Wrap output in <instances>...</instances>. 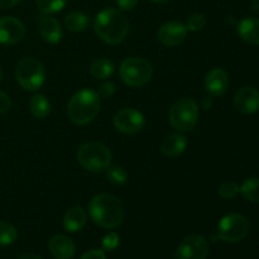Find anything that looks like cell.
<instances>
[{
  "instance_id": "32",
  "label": "cell",
  "mask_w": 259,
  "mask_h": 259,
  "mask_svg": "<svg viewBox=\"0 0 259 259\" xmlns=\"http://www.w3.org/2000/svg\"><path fill=\"white\" fill-rule=\"evenodd\" d=\"M80 259H106V255L103 250L93 249L90 252H86Z\"/></svg>"
},
{
  "instance_id": "31",
  "label": "cell",
  "mask_w": 259,
  "mask_h": 259,
  "mask_svg": "<svg viewBox=\"0 0 259 259\" xmlns=\"http://www.w3.org/2000/svg\"><path fill=\"white\" fill-rule=\"evenodd\" d=\"M10 106H12V101H10L9 96L5 93L0 91V114H4L9 111Z\"/></svg>"
},
{
  "instance_id": "18",
  "label": "cell",
  "mask_w": 259,
  "mask_h": 259,
  "mask_svg": "<svg viewBox=\"0 0 259 259\" xmlns=\"http://www.w3.org/2000/svg\"><path fill=\"white\" fill-rule=\"evenodd\" d=\"M238 34L249 45H259V19L247 17L238 24Z\"/></svg>"
},
{
  "instance_id": "7",
  "label": "cell",
  "mask_w": 259,
  "mask_h": 259,
  "mask_svg": "<svg viewBox=\"0 0 259 259\" xmlns=\"http://www.w3.org/2000/svg\"><path fill=\"white\" fill-rule=\"evenodd\" d=\"M15 77H17L18 83L25 91H35L45 82V66L34 57L23 58L17 66Z\"/></svg>"
},
{
  "instance_id": "1",
  "label": "cell",
  "mask_w": 259,
  "mask_h": 259,
  "mask_svg": "<svg viewBox=\"0 0 259 259\" xmlns=\"http://www.w3.org/2000/svg\"><path fill=\"white\" fill-rule=\"evenodd\" d=\"M94 28L101 40L109 45H119L128 35L129 20L120 10L108 8L96 15Z\"/></svg>"
},
{
  "instance_id": "13",
  "label": "cell",
  "mask_w": 259,
  "mask_h": 259,
  "mask_svg": "<svg viewBox=\"0 0 259 259\" xmlns=\"http://www.w3.org/2000/svg\"><path fill=\"white\" fill-rule=\"evenodd\" d=\"M234 105L243 114L257 113L259 110V91L250 86L239 89L234 95Z\"/></svg>"
},
{
  "instance_id": "4",
  "label": "cell",
  "mask_w": 259,
  "mask_h": 259,
  "mask_svg": "<svg viewBox=\"0 0 259 259\" xmlns=\"http://www.w3.org/2000/svg\"><path fill=\"white\" fill-rule=\"evenodd\" d=\"M77 162L86 171L103 172L110 166L111 152L105 144L89 142L77 151Z\"/></svg>"
},
{
  "instance_id": "27",
  "label": "cell",
  "mask_w": 259,
  "mask_h": 259,
  "mask_svg": "<svg viewBox=\"0 0 259 259\" xmlns=\"http://www.w3.org/2000/svg\"><path fill=\"white\" fill-rule=\"evenodd\" d=\"M206 24V19H205V15L201 13H194V14L190 15L186 20L187 30H191V32H199Z\"/></svg>"
},
{
  "instance_id": "24",
  "label": "cell",
  "mask_w": 259,
  "mask_h": 259,
  "mask_svg": "<svg viewBox=\"0 0 259 259\" xmlns=\"http://www.w3.org/2000/svg\"><path fill=\"white\" fill-rule=\"evenodd\" d=\"M18 232L14 225L7 222H0V247H7L17 240Z\"/></svg>"
},
{
  "instance_id": "16",
  "label": "cell",
  "mask_w": 259,
  "mask_h": 259,
  "mask_svg": "<svg viewBox=\"0 0 259 259\" xmlns=\"http://www.w3.org/2000/svg\"><path fill=\"white\" fill-rule=\"evenodd\" d=\"M48 247H50L51 253L56 259H72L75 255V244L66 235H55L50 240Z\"/></svg>"
},
{
  "instance_id": "25",
  "label": "cell",
  "mask_w": 259,
  "mask_h": 259,
  "mask_svg": "<svg viewBox=\"0 0 259 259\" xmlns=\"http://www.w3.org/2000/svg\"><path fill=\"white\" fill-rule=\"evenodd\" d=\"M43 14H53L65 8L67 0H35Z\"/></svg>"
},
{
  "instance_id": "21",
  "label": "cell",
  "mask_w": 259,
  "mask_h": 259,
  "mask_svg": "<svg viewBox=\"0 0 259 259\" xmlns=\"http://www.w3.org/2000/svg\"><path fill=\"white\" fill-rule=\"evenodd\" d=\"M89 17L82 12H71L65 18V27L70 32H82L89 25Z\"/></svg>"
},
{
  "instance_id": "23",
  "label": "cell",
  "mask_w": 259,
  "mask_h": 259,
  "mask_svg": "<svg viewBox=\"0 0 259 259\" xmlns=\"http://www.w3.org/2000/svg\"><path fill=\"white\" fill-rule=\"evenodd\" d=\"M240 192L245 200L250 202L259 204V179L258 177H250L247 179L240 186Z\"/></svg>"
},
{
  "instance_id": "22",
  "label": "cell",
  "mask_w": 259,
  "mask_h": 259,
  "mask_svg": "<svg viewBox=\"0 0 259 259\" xmlns=\"http://www.w3.org/2000/svg\"><path fill=\"white\" fill-rule=\"evenodd\" d=\"M29 108L30 113L37 119H45L51 113L50 101H48V99L45 95H40V94H37V95H34L30 99Z\"/></svg>"
},
{
  "instance_id": "10",
  "label": "cell",
  "mask_w": 259,
  "mask_h": 259,
  "mask_svg": "<svg viewBox=\"0 0 259 259\" xmlns=\"http://www.w3.org/2000/svg\"><path fill=\"white\" fill-rule=\"evenodd\" d=\"M114 126L124 134L138 133L144 126V116L136 109H123L114 116Z\"/></svg>"
},
{
  "instance_id": "36",
  "label": "cell",
  "mask_w": 259,
  "mask_h": 259,
  "mask_svg": "<svg viewBox=\"0 0 259 259\" xmlns=\"http://www.w3.org/2000/svg\"><path fill=\"white\" fill-rule=\"evenodd\" d=\"M18 259H42V258L37 257V255H33V254H27V255H23V257H20Z\"/></svg>"
},
{
  "instance_id": "19",
  "label": "cell",
  "mask_w": 259,
  "mask_h": 259,
  "mask_svg": "<svg viewBox=\"0 0 259 259\" xmlns=\"http://www.w3.org/2000/svg\"><path fill=\"white\" fill-rule=\"evenodd\" d=\"M88 220V214L81 206H73L68 210L63 218V227L67 232L75 233L82 229Z\"/></svg>"
},
{
  "instance_id": "28",
  "label": "cell",
  "mask_w": 259,
  "mask_h": 259,
  "mask_svg": "<svg viewBox=\"0 0 259 259\" xmlns=\"http://www.w3.org/2000/svg\"><path fill=\"white\" fill-rule=\"evenodd\" d=\"M218 192H219V195L223 197V199L229 200V199H233V197H235L238 194H239L240 187L238 186L235 182L228 181L220 185Z\"/></svg>"
},
{
  "instance_id": "2",
  "label": "cell",
  "mask_w": 259,
  "mask_h": 259,
  "mask_svg": "<svg viewBox=\"0 0 259 259\" xmlns=\"http://www.w3.org/2000/svg\"><path fill=\"white\" fill-rule=\"evenodd\" d=\"M89 214L95 224L105 229H114L123 223L124 206L114 195L100 194L90 201Z\"/></svg>"
},
{
  "instance_id": "12",
  "label": "cell",
  "mask_w": 259,
  "mask_h": 259,
  "mask_svg": "<svg viewBox=\"0 0 259 259\" xmlns=\"http://www.w3.org/2000/svg\"><path fill=\"white\" fill-rule=\"evenodd\" d=\"M187 35V28L180 22H168L158 30V39L167 47H176L181 45Z\"/></svg>"
},
{
  "instance_id": "29",
  "label": "cell",
  "mask_w": 259,
  "mask_h": 259,
  "mask_svg": "<svg viewBox=\"0 0 259 259\" xmlns=\"http://www.w3.org/2000/svg\"><path fill=\"white\" fill-rule=\"evenodd\" d=\"M119 245V235L116 233H109L103 239L104 250H114Z\"/></svg>"
},
{
  "instance_id": "26",
  "label": "cell",
  "mask_w": 259,
  "mask_h": 259,
  "mask_svg": "<svg viewBox=\"0 0 259 259\" xmlns=\"http://www.w3.org/2000/svg\"><path fill=\"white\" fill-rule=\"evenodd\" d=\"M106 177H108L109 181L114 185H124L128 180V174H126L125 169L123 167L119 166H109L106 168Z\"/></svg>"
},
{
  "instance_id": "8",
  "label": "cell",
  "mask_w": 259,
  "mask_h": 259,
  "mask_svg": "<svg viewBox=\"0 0 259 259\" xmlns=\"http://www.w3.org/2000/svg\"><path fill=\"white\" fill-rule=\"evenodd\" d=\"M250 230V224L242 214H229L218 224V237L227 243H238L244 239Z\"/></svg>"
},
{
  "instance_id": "30",
  "label": "cell",
  "mask_w": 259,
  "mask_h": 259,
  "mask_svg": "<svg viewBox=\"0 0 259 259\" xmlns=\"http://www.w3.org/2000/svg\"><path fill=\"white\" fill-rule=\"evenodd\" d=\"M115 90H116L115 85L109 81V82L101 83V85L98 88V91H96V93H98V95L100 96V98L108 99V98H110V96L114 95Z\"/></svg>"
},
{
  "instance_id": "3",
  "label": "cell",
  "mask_w": 259,
  "mask_h": 259,
  "mask_svg": "<svg viewBox=\"0 0 259 259\" xmlns=\"http://www.w3.org/2000/svg\"><path fill=\"white\" fill-rule=\"evenodd\" d=\"M100 110V96L91 89H83L71 98L67 114L71 121L77 125H85L98 116Z\"/></svg>"
},
{
  "instance_id": "11",
  "label": "cell",
  "mask_w": 259,
  "mask_h": 259,
  "mask_svg": "<svg viewBox=\"0 0 259 259\" xmlns=\"http://www.w3.org/2000/svg\"><path fill=\"white\" fill-rule=\"evenodd\" d=\"M25 29L19 19L13 17L0 18V43L15 45L24 38Z\"/></svg>"
},
{
  "instance_id": "17",
  "label": "cell",
  "mask_w": 259,
  "mask_h": 259,
  "mask_svg": "<svg viewBox=\"0 0 259 259\" xmlns=\"http://www.w3.org/2000/svg\"><path fill=\"white\" fill-rule=\"evenodd\" d=\"M186 137L179 133H172L164 137L161 144V151L167 157H177L186 149Z\"/></svg>"
},
{
  "instance_id": "38",
  "label": "cell",
  "mask_w": 259,
  "mask_h": 259,
  "mask_svg": "<svg viewBox=\"0 0 259 259\" xmlns=\"http://www.w3.org/2000/svg\"><path fill=\"white\" fill-rule=\"evenodd\" d=\"M0 80H2V68H0Z\"/></svg>"
},
{
  "instance_id": "6",
  "label": "cell",
  "mask_w": 259,
  "mask_h": 259,
  "mask_svg": "<svg viewBox=\"0 0 259 259\" xmlns=\"http://www.w3.org/2000/svg\"><path fill=\"white\" fill-rule=\"evenodd\" d=\"M152 73V65L142 57L125 58L119 68V75L123 82L132 88H141L146 85L151 80Z\"/></svg>"
},
{
  "instance_id": "5",
  "label": "cell",
  "mask_w": 259,
  "mask_h": 259,
  "mask_svg": "<svg viewBox=\"0 0 259 259\" xmlns=\"http://www.w3.org/2000/svg\"><path fill=\"white\" fill-rule=\"evenodd\" d=\"M168 118L169 123L176 131H192L199 119V105L192 99H180L169 109Z\"/></svg>"
},
{
  "instance_id": "20",
  "label": "cell",
  "mask_w": 259,
  "mask_h": 259,
  "mask_svg": "<svg viewBox=\"0 0 259 259\" xmlns=\"http://www.w3.org/2000/svg\"><path fill=\"white\" fill-rule=\"evenodd\" d=\"M115 71V66L108 58H98L90 66V73L98 80H105L110 77Z\"/></svg>"
},
{
  "instance_id": "37",
  "label": "cell",
  "mask_w": 259,
  "mask_h": 259,
  "mask_svg": "<svg viewBox=\"0 0 259 259\" xmlns=\"http://www.w3.org/2000/svg\"><path fill=\"white\" fill-rule=\"evenodd\" d=\"M151 2H153V3H164V2H167V0H151Z\"/></svg>"
},
{
  "instance_id": "15",
  "label": "cell",
  "mask_w": 259,
  "mask_h": 259,
  "mask_svg": "<svg viewBox=\"0 0 259 259\" xmlns=\"http://www.w3.org/2000/svg\"><path fill=\"white\" fill-rule=\"evenodd\" d=\"M39 32L43 39L48 43H58L62 38V28L56 18L43 14L39 17Z\"/></svg>"
},
{
  "instance_id": "34",
  "label": "cell",
  "mask_w": 259,
  "mask_h": 259,
  "mask_svg": "<svg viewBox=\"0 0 259 259\" xmlns=\"http://www.w3.org/2000/svg\"><path fill=\"white\" fill-rule=\"evenodd\" d=\"M19 2L20 0H0V9H10Z\"/></svg>"
},
{
  "instance_id": "9",
  "label": "cell",
  "mask_w": 259,
  "mask_h": 259,
  "mask_svg": "<svg viewBox=\"0 0 259 259\" xmlns=\"http://www.w3.org/2000/svg\"><path fill=\"white\" fill-rule=\"evenodd\" d=\"M210 252L209 242L202 235L191 234L182 239L177 248L179 259H206Z\"/></svg>"
},
{
  "instance_id": "35",
  "label": "cell",
  "mask_w": 259,
  "mask_h": 259,
  "mask_svg": "<svg viewBox=\"0 0 259 259\" xmlns=\"http://www.w3.org/2000/svg\"><path fill=\"white\" fill-rule=\"evenodd\" d=\"M211 98H204V100H202V106H204V109H209L210 106H211Z\"/></svg>"
},
{
  "instance_id": "33",
  "label": "cell",
  "mask_w": 259,
  "mask_h": 259,
  "mask_svg": "<svg viewBox=\"0 0 259 259\" xmlns=\"http://www.w3.org/2000/svg\"><path fill=\"white\" fill-rule=\"evenodd\" d=\"M121 10H132L138 4V0H115Z\"/></svg>"
},
{
  "instance_id": "14",
  "label": "cell",
  "mask_w": 259,
  "mask_h": 259,
  "mask_svg": "<svg viewBox=\"0 0 259 259\" xmlns=\"http://www.w3.org/2000/svg\"><path fill=\"white\" fill-rule=\"evenodd\" d=\"M229 86V76L223 68H212L205 78V88L211 96H222Z\"/></svg>"
}]
</instances>
